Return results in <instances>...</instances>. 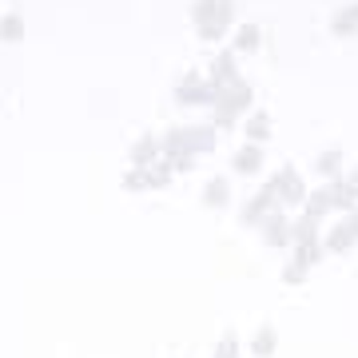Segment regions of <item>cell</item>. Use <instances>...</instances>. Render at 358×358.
<instances>
[{"instance_id": "6da1fadb", "label": "cell", "mask_w": 358, "mask_h": 358, "mask_svg": "<svg viewBox=\"0 0 358 358\" xmlns=\"http://www.w3.org/2000/svg\"><path fill=\"white\" fill-rule=\"evenodd\" d=\"M231 20H235V0H195L192 4V24L199 40H223Z\"/></svg>"}, {"instance_id": "7a4b0ae2", "label": "cell", "mask_w": 358, "mask_h": 358, "mask_svg": "<svg viewBox=\"0 0 358 358\" xmlns=\"http://www.w3.org/2000/svg\"><path fill=\"white\" fill-rule=\"evenodd\" d=\"M251 103H255V92H251L247 80H235L231 88H223V92H219V100L211 103V124H215V131L219 128H231V124H235Z\"/></svg>"}, {"instance_id": "3957f363", "label": "cell", "mask_w": 358, "mask_h": 358, "mask_svg": "<svg viewBox=\"0 0 358 358\" xmlns=\"http://www.w3.org/2000/svg\"><path fill=\"white\" fill-rule=\"evenodd\" d=\"M271 187H275V199H279V207L287 211V207H307V183H303V176L294 171V167H279L275 176L267 179Z\"/></svg>"}, {"instance_id": "277c9868", "label": "cell", "mask_w": 358, "mask_h": 358, "mask_svg": "<svg viewBox=\"0 0 358 358\" xmlns=\"http://www.w3.org/2000/svg\"><path fill=\"white\" fill-rule=\"evenodd\" d=\"M176 100L183 108H199V103H215L219 100V88L211 80H203L199 72H187V76L176 84Z\"/></svg>"}, {"instance_id": "5b68a950", "label": "cell", "mask_w": 358, "mask_h": 358, "mask_svg": "<svg viewBox=\"0 0 358 358\" xmlns=\"http://www.w3.org/2000/svg\"><path fill=\"white\" fill-rule=\"evenodd\" d=\"M271 211H279V199H275V187H271V183H263V187H259V192L243 203V211H239V223H243V227H259V223H263Z\"/></svg>"}, {"instance_id": "8992f818", "label": "cell", "mask_w": 358, "mask_h": 358, "mask_svg": "<svg viewBox=\"0 0 358 358\" xmlns=\"http://www.w3.org/2000/svg\"><path fill=\"white\" fill-rule=\"evenodd\" d=\"M259 231H263V243L267 247H291V215L287 211H271L263 223H259Z\"/></svg>"}, {"instance_id": "52a82bcc", "label": "cell", "mask_w": 358, "mask_h": 358, "mask_svg": "<svg viewBox=\"0 0 358 358\" xmlns=\"http://www.w3.org/2000/svg\"><path fill=\"white\" fill-rule=\"evenodd\" d=\"M207 72H211V84H215L219 92L223 88H231V84H235V80H239V60H235V48H223V52H215V60H211V68H207Z\"/></svg>"}, {"instance_id": "ba28073f", "label": "cell", "mask_w": 358, "mask_h": 358, "mask_svg": "<svg viewBox=\"0 0 358 358\" xmlns=\"http://www.w3.org/2000/svg\"><path fill=\"white\" fill-rule=\"evenodd\" d=\"M231 167H235L239 176H259V171H263V148H259V143H243V148H235Z\"/></svg>"}, {"instance_id": "9c48e42d", "label": "cell", "mask_w": 358, "mask_h": 358, "mask_svg": "<svg viewBox=\"0 0 358 358\" xmlns=\"http://www.w3.org/2000/svg\"><path fill=\"white\" fill-rule=\"evenodd\" d=\"M319 215H310V211H303L299 219H291V247L294 243H319L322 235H319Z\"/></svg>"}, {"instance_id": "30bf717a", "label": "cell", "mask_w": 358, "mask_h": 358, "mask_svg": "<svg viewBox=\"0 0 358 358\" xmlns=\"http://www.w3.org/2000/svg\"><path fill=\"white\" fill-rule=\"evenodd\" d=\"M271 128H275V124H271V115L263 112V108H255V112L247 115V124H243L247 143H259V148H263V143L271 140Z\"/></svg>"}, {"instance_id": "8fae6325", "label": "cell", "mask_w": 358, "mask_h": 358, "mask_svg": "<svg viewBox=\"0 0 358 358\" xmlns=\"http://www.w3.org/2000/svg\"><path fill=\"white\" fill-rule=\"evenodd\" d=\"M203 203L211 207V211H219V207L231 203V179L227 176H211L203 187Z\"/></svg>"}, {"instance_id": "7c38bea8", "label": "cell", "mask_w": 358, "mask_h": 358, "mask_svg": "<svg viewBox=\"0 0 358 358\" xmlns=\"http://www.w3.org/2000/svg\"><path fill=\"white\" fill-rule=\"evenodd\" d=\"M355 243H358V239H355V231L346 227V223H334V227L322 235V247H327L331 255H346Z\"/></svg>"}, {"instance_id": "4fadbf2b", "label": "cell", "mask_w": 358, "mask_h": 358, "mask_svg": "<svg viewBox=\"0 0 358 358\" xmlns=\"http://www.w3.org/2000/svg\"><path fill=\"white\" fill-rule=\"evenodd\" d=\"M159 155H164V148H159L155 136H140V140L131 143V164H136V167H152Z\"/></svg>"}, {"instance_id": "5bb4252c", "label": "cell", "mask_w": 358, "mask_h": 358, "mask_svg": "<svg viewBox=\"0 0 358 358\" xmlns=\"http://www.w3.org/2000/svg\"><path fill=\"white\" fill-rule=\"evenodd\" d=\"M315 171H319L327 183H331V179H343V152H338V148L322 152L319 159H315Z\"/></svg>"}, {"instance_id": "9a60e30c", "label": "cell", "mask_w": 358, "mask_h": 358, "mask_svg": "<svg viewBox=\"0 0 358 358\" xmlns=\"http://www.w3.org/2000/svg\"><path fill=\"white\" fill-rule=\"evenodd\" d=\"M259 44H263V28H259V24L247 20V24L235 28V52H255Z\"/></svg>"}, {"instance_id": "2e32d148", "label": "cell", "mask_w": 358, "mask_h": 358, "mask_svg": "<svg viewBox=\"0 0 358 358\" xmlns=\"http://www.w3.org/2000/svg\"><path fill=\"white\" fill-rule=\"evenodd\" d=\"M275 346H279L275 327H259L255 338H251V355H255V358H271V355H275Z\"/></svg>"}, {"instance_id": "e0dca14e", "label": "cell", "mask_w": 358, "mask_h": 358, "mask_svg": "<svg viewBox=\"0 0 358 358\" xmlns=\"http://www.w3.org/2000/svg\"><path fill=\"white\" fill-rule=\"evenodd\" d=\"M24 40V20L16 13H4L0 16V44H20Z\"/></svg>"}, {"instance_id": "ac0fdd59", "label": "cell", "mask_w": 358, "mask_h": 358, "mask_svg": "<svg viewBox=\"0 0 358 358\" xmlns=\"http://www.w3.org/2000/svg\"><path fill=\"white\" fill-rule=\"evenodd\" d=\"M303 211H310V215H327V211H334V192H331V183L327 187H319V192H310L307 195V207Z\"/></svg>"}, {"instance_id": "d6986e66", "label": "cell", "mask_w": 358, "mask_h": 358, "mask_svg": "<svg viewBox=\"0 0 358 358\" xmlns=\"http://www.w3.org/2000/svg\"><path fill=\"white\" fill-rule=\"evenodd\" d=\"M187 148H192L195 155L211 152V148H215V124H207V128H187Z\"/></svg>"}, {"instance_id": "ffe728a7", "label": "cell", "mask_w": 358, "mask_h": 358, "mask_svg": "<svg viewBox=\"0 0 358 358\" xmlns=\"http://www.w3.org/2000/svg\"><path fill=\"white\" fill-rule=\"evenodd\" d=\"M331 32L334 36H355L358 32V16H355V8L346 4V8H338V13L331 16Z\"/></svg>"}, {"instance_id": "44dd1931", "label": "cell", "mask_w": 358, "mask_h": 358, "mask_svg": "<svg viewBox=\"0 0 358 358\" xmlns=\"http://www.w3.org/2000/svg\"><path fill=\"white\" fill-rule=\"evenodd\" d=\"M327 255V247H322V239L319 243H294V263H303V267H315V263H319V259Z\"/></svg>"}, {"instance_id": "7402d4cb", "label": "cell", "mask_w": 358, "mask_h": 358, "mask_svg": "<svg viewBox=\"0 0 358 358\" xmlns=\"http://www.w3.org/2000/svg\"><path fill=\"white\" fill-rule=\"evenodd\" d=\"M143 171H148V187H155V192L171 183V164H167L164 155H159V159H155L152 167H143Z\"/></svg>"}, {"instance_id": "603a6c76", "label": "cell", "mask_w": 358, "mask_h": 358, "mask_svg": "<svg viewBox=\"0 0 358 358\" xmlns=\"http://www.w3.org/2000/svg\"><path fill=\"white\" fill-rule=\"evenodd\" d=\"M120 187H124V192H143V187H148V171H143V167H131V171H124Z\"/></svg>"}, {"instance_id": "cb8c5ba5", "label": "cell", "mask_w": 358, "mask_h": 358, "mask_svg": "<svg viewBox=\"0 0 358 358\" xmlns=\"http://www.w3.org/2000/svg\"><path fill=\"white\" fill-rule=\"evenodd\" d=\"M282 282H287V287H299V282H307V267H303V263H287V267H282Z\"/></svg>"}, {"instance_id": "d4e9b609", "label": "cell", "mask_w": 358, "mask_h": 358, "mask_svg": "<svg viewBox=\"0 0 358 358\" xmlns=\"http://www.w3.org/2000/svg\"><path fill=\"white\" fill-rule=\"evenodd\" d=\"M215 358H239V338H235V334H223V338H219V346H215Z\"/></svg>"}, {"instance_id": "484cf974", "label": "cell", "mask_w": 358, "mask_h": 358, "mask_svg": "<svg viewBox=\"0 0 358 358\" xmlns=\"http://www.w3.org/2000/svg\"><path fill=\"white\" fill-rule=\"evenodd\" d=\"M346 227L355 231V239H358V207H355V211H350V219H346Z\"/></svg>"}, {"instance_id": "4316f807", "label": "cell", "mask_w": 358, "mask_h": 358, "mask_svg": "<svg viewBox=\"0 0 358 358\" xmlns=\"http://www.w3.org/2000/svg\"><path fill=\"white\" fill-rule=\"evenodd\" d=\"M346 183H350V187H355V192H358V167H355V171H350V176H346Z\"/></svg>"}, {"instance_id": "83f0119b", "label": "cell", "mask_w": 358, "mask_h": 358, "mask_svg": "<svg viewBox=\"0 0 358 358\" xmlns=\"http://www.w3.org/2000/svg\"><path fill=\"white\" fill-rule=\"evenodd\" d=\"M350 8H355V16H358V0H355V4H350Z\"/></svg>"}]
</instances>
